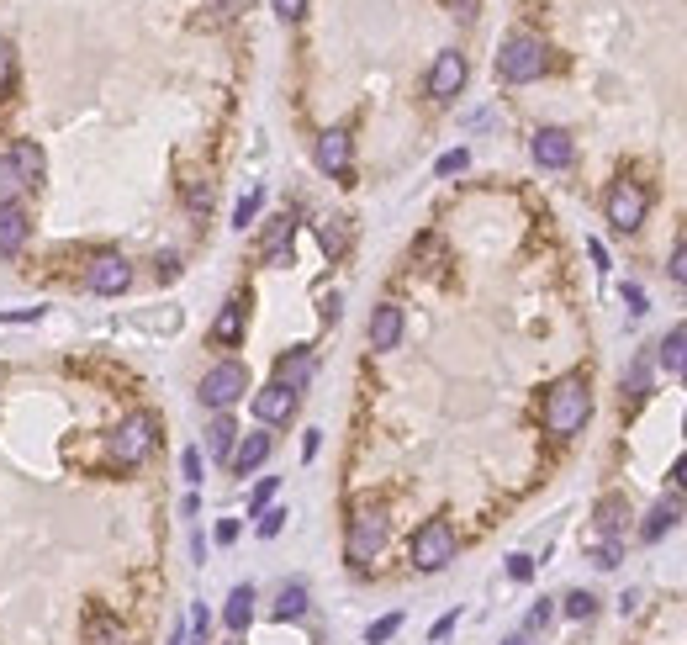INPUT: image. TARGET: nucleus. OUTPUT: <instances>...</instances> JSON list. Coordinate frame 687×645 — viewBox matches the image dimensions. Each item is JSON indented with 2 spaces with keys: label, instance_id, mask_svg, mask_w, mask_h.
<instances>
[{
  "label": "nucleus",
  "instance_id": "10",
  "mask_svg": "<svg viewBox=\"0 0 687 645\" xmlns=\"http://www.w3.org/2000/svg\"><path fill=\"white\" fill-rule=\"evenodd\" d=\"M312 376H318V355H312L307 344H291L286 355H275V376H270V381H281L286 392L302 397L307 386H312Z\"/></svg>",
  "mask_w": 687,
  "mask_h": 645
},
{
  "label": "nucleus",
  "instance_id": "23",
  "mask_svg": "<svg viewBox=\"0 0 687 645\" xmlns=\"http://www.w3.org/2000/svg\"><path fill=\"white\" fill-rule=\"evenodd\" d=\"M249 619H254V587H249V582H238L233 593H228V608H222V624H228L233 635H244V630H249Z\"/></svg>",
  "mask_w": 687,
  "mask_h": 645
},
{
  "label": "nucleus",
  "instance_id": "31",
  "mask_svg": "<svg viewBox=\"0 0 687 645\" xmlns=\"http://www.w3.org/2000/svg\"><path fill=\"white\" fill-rule=\"evenodd\" d=\"M259 207H265V191L254 186V191H249V196H244V201H238V207H233V228H249L254 217H259Z\"/></svg>",
  "mask_w": 687,
  "mask_h": 645
},
{
  "label": "nucleus",
  "instance_id": "33",
  "mask_svg": "<svg viewBox=\"0 0 687 645\" xmlns=\"http://www.w3.org/2000/svg\"><path fill=\"white\" fill-rule=\"evenodd\" d=\"M397 630H402V614H381V619L365 630V645H386V640H392Z\"/></svg>",
  "mask_w": 687,
  "mask_h": 645
},
{
  "label": "nucleus",
  "instance_id": "8",
  "mask_svg": "<svg viewBox=\"0 0 687 645\" xmlns=\"http://www.w3.org/2000/svg\"><path fill=\"white\" fill-rule=\"evenodd\" d=\"M85 286L96 291V297H122V291L133 286V265H127L122 254H96V260L85 265Z\"/></svg>",
  "mask_w": 687,
  "mask_h": 645
},
{
  "label": "nucleus",
  "instance_id": "35",
  "mask_svg": "<svg viewBox=\"0 0 687 645\" xmlns=\"http://www.w3.org/2000/svg\"><path fill=\"white\" fill-rule=\"evenodd\" d=\"M275 487H281V476H265V482H259V487L249 492V513H254V519H259V513H265V503L275 497Z\"/></svg>",
  "mask_w": 687,
  "mask_h": 645
},
{
  "label": "nucleus",
  "instance_id": "24",
  "mask_svg": "<svg viewBox=\"0 0 687 645\" xmlns=\"http://www.w3.org/2000/svg\"><path fill=\"white\" fill-rule=\"evenodd\" d=\"M233 450H238V423H233V413H217L212 429H207V455L212 460H233Z\"/></svg>",
  "mask_w": 687,
  "mask_h": 645
},
{
  "label": "nucleus",
  "instance_id": "18",
  "mask_svg": "<svg viewBox=\"0 0 687 645\" xmlns=\"http://www.w3.org/2000/svg\"><path fill=\"white\" fill-rule=\"evenodd\" d=\"M265 460H270V434L254 429V434H238V450H233V460H228V471H233V476H254Z\"/></svg>",
  "mask_w": 687,
  "mask_h": 645
},
{
  "label": "nucleus",
  "instance_id": "25",
  "mask_svg": "<svg viewBox=\"0 0 687 645\" xmlns=\"http://www.w3.org/2000/svg\"><path fill=\"white\" fill-rule=\"evenodd\" d=\"M349 238H355V233H349V217H323V223H318V249L328 254V260H344Z\"/></svg>",
  "mask_w": 687,
  "mask_h": 645
},
{
  "label": "nucleus",
  "instance_id": "27",
  "mask_svg": "<svg viewBox=\"0 0 687 645\" xmlns=\"http://www.w3.org/2000/svg\"><path fill=\"white\" fill-rule=\"evenodd\" d=\"M16 164H22V175H27V186H43V149H37L32 138H22V143H11L6 149Z\"/></svg>",
  "mask_w": 687,
  "mask_h": 645
},
{
  "label": "nucleus",
  "instance_id": "17",
  "mask_svg": "<svg viewBox=\"0 0 687 645\" xmlns=\"http://www.w3.org/2000/svg\"><path fill=\"white\" fill-rule=\"evenodd\" d=\"M291 244H296V217H291V212L270 217L265 244H259V254H265V265H291Z\"/></svg>",
  "mask_w": 687,
  "mask_h": 645
},
{
  "label": "nucleus",
  "instance_id": "42",
  "mask_svg": "<svg viewBox=\"0 0 687 645\" xmlns=\"http://www.w3.org/2000/svg\"><path fill=\"white\" fill-rule=\"evenodd\" d=\"M180 476H185L191 492H196V482H201V450H185V455H180Z\"/></svg>",
  "mask_w": 687,
  "mask_h": 645
},
{
  "label": "nucleus",
  "instance_id": "53",
  "mask_svg": "<svg viewBox=\"0 0 687 645\" xmlns=\"http://www.w3.org/2000/svg\"><path fill=\"white\" fill-rule=\"evenodd\" d=\"M587 254H592V260H598V270H608V249L598 244V238H592V244H587Z\"/></svg>",
  "mask_w": 687,
  "mask_h": 645
},
{
  "label": "nucleus",
  "instance_id": "50",
  "mask_svg": "<svg viewBox=\"0 0 687 645\" xmlns=\"http://www.w3.org/2000/svg\"><path fill=\"white\" fill-rule=\"evenodd\" d=\"M450 11L460 16V22H471V16H476V0H450Z\"/></svg>",
  "mask_w": 687,
  "mask_h": 645
},
{
  "label": "nucleus",
  "instance_id": "51",
  "mask_svg": "<svg viewBox=\"0 0 687 645\" xmlns=\"http://www.w3.org/2000/svg\"><path fill=\"white\" fill-rule=\"evenodd\" d=\"M159 275H164V281H175V275H180V260H175V254H164V260H159Z\"/></svg>",
  "mask_w": 687,
  "mask_h": 645
},
{
  "label": "nucleus",
  "instance_id": "9",
  "mask_svg": "<svg viewBox=\"0 0 687 645\" xmlns=\"http://www.w3.org/2000/svg\"><path fill=\"white\" fill-rule=\"evenodd\" d=\"M466 75H471V69H466V53H460V48H444L423 85H429L434 101H450V96H460V90H466Z\"/></svg>",
  "mask_w": 687,
  "mask_h": 645
},
{
  "label": "nucleus",
  "instance_id": "12",
  "mask_svg": "<svg viewBox=\"0 0 687 645\" xmlns=\"http://www.w3.org/2000/svg\"><path fill=\"white\" fill-rule=\"evenodd\" d=\"M349 154H355L349 127H328V133H318V170H323V175L349 180Z\"/></svg>",
  "mask_w": 687,
  "mask_h": 645
},
{
  "label": "nucleus",
  "instance_id": "22",
  "mask_svg": "<svg viewBox=\"0 0 687 645\" xmlns=\"http://www.w3.org/2000/svg\"><path fill=\"white\" fill-rule=\"evenodd\" d=\"M656 360H661V371L672 376V381H687V323H677L672 334L661 339V355Z\"/></svg>",
  "mask_w": 687,
  "mask_h": 645
},
{
  "label": "nucleus",
  "instance_id": "13",
  "mask_svg": "<svg viewBox=\"0 0 687 645\" xmlns=\"http://www.w3.org/2000/svg\"><path fill=\"white\" fill-rule=\"evenodd\" d=\"M244 328H249V297L238 291V297H228V302H222V312H217L212 344L217 349H238V344H244Z\"/></svg>",
  "mask_w": 687,
  "mask_h": 645
},
{
  "label": "nucleus",
  "instance_id": "44",
  "mask_svg": "<svg viewBox=\"0 0 687 645\" xmlns=\"http://www.w3.org/2000/svg\"><path fill=\"white\" fill-rule=\"evenodd\" d=\"M185 201H191V212L201 217V212H207V207H212V186H201V180H196V186H191V191H185Z\"/></svg>",
  "mask_w": 687,
  "mask_h": 645
},
{
  "label": "nucleus",
  "instance_id": "21",
  "mask_svg": "<svg viewBox=\"0 0 687 645\" xmlns=\"http://www.w3.org/2000/svg\"><path fill=\"white\" fill-rule=\"evenodd\" d=\"M677 519H682V497H661V503L645 513V524H640V540L645 545H656L666 529H677Z\"/></svg>",
  "mask_w": 687,
  "mask_h": 645
},
{
  "label": "nucleus",
  "instance_id": "32",
  "mask_svg": "<svg viewBox=\"0 0 687 645\" xmlns=\"http://www.w3.org/2000/svg\"><path fill=\"white\" fill-rule=\"evenodd\" d=\"M624 561V545L619 540H608V534H603V540L598 545H592V566H603V571H614Z\"/></svg>",
  "mask_w": 687,
  "mask_h": 645
},
{
  "label": "nucleus",
  "instance_id": "41",
  "mask_svg": "<svg viewBox=\"0 0 687 645\" xmlns=\"http://www.w3.org/2000/svg\"><path fill=\"white\" fill-rule=\"evenodd\" d=\"M466 164H471V154H466V149H450V154H444V159L434 164V170H439V175H460Z\"/></svg>",
  "mask_w": 687,
  "mask_h": 645
},
{
  "label": "nucleus",
  "instance_id": "46",
  "mask_svg": "<svg viewBox=\"0 0 687 645\" xmlns=\"http://www.w3.org/2000/svg\"><path fill=\"white\" fill-rule=\"evenodd\" d=\"M624 307L635 312V318H645V312H651V307H645V291H640V286H624Z\"/></svg>",
  "mask_w": 687,
  "mask_h": 645
},
{
  "label": "nucleus",
  "instance_id": "14",
  "mask_svg": "<svg viewBox=\"0 0 687 645\" xmlns=\"http://www.w3.org/2000/svg\"><path fill=\"white\" fill-rule=\"evenodd\" d=\"M27 238H32V217L22 201H0V254H22L27 249Z\"/></svg>",
  "mask_w": 687,
  "mask_h": 645
},
{
  "label": "nucleus",
  "instance_id": "47",
  "mask_svg": "<svg viewBox=\"0 0 687 645\" xmlns=\"http://www.w3.org/2000/svg\"><path fill=\"white\" fill-rule=\"evenodd\" d=\"M238 534H244V524H238V519H222V524H217V545H233Z\"/></svg>",
  "mask_w": 687,
  "mask_h": 645
},
{
  "label": "nucleus",
  "instance_id": "43",
  "mask_svg": "<svg viewBox=\"0 0 687 645\" xmlns=\"http://www.w3.org/2000/svg\"><path fill=\"white\" fill-rule=\"evenodd\" d=\"M270 6H275V16H281V22H302L307 0H270Z\"/></svg>",
  "mask_w": 687,
  "mask_h": 645
},
{
  "label": "nucleus",
  "instance_id": "19",
  "mask_svg": "<svg viewBox=\"0 0 687 645\" xmlns=\"http://www.w3.org/2000/svg\"><path fill=\"white\" fill-rule=\"evenodd\" d=\"M402 307L397 302H381L376 312H370V349H397L402 344Z\"/></svg>",
  "mask_w": 687,
  "mask_h": 645
},
{
  "label": "nucleus",
  "instance_id": "4",
  "mask_svg": "<svg viewBox=\"0 0 687 645\" xmlns=\"http://www.w3.org/2000/svg\"><path fill=\"white\" fill-rule=\"evenodd\" d=\"M386 508L381 503H360L355 513H349V534H344V556L349 566H370L381 556V545H386Z\"/></svg>",
  "mask_w": 687,
  "mask_h": 645
},
{
  "label": "nucleus",
  "instance_id": "48",
  "mask_svg": "<svg viewBox=\"0 0 687 645\" xmlns=\"http://www.w3.org/2000/svg\"><path fill=\"white\" fill-rule=\"evenodd\" d=\"M323 318L339 323V291H323Z\"/></svg>",
  "mask_w": 687,
  "mask_h": 645
},
{
  "label": "nucleus",
  "instance_id": "39",
  "mask_svg": "<svg viewBox=\"0 0 687 645\" xmlns=\"http://www.w3.org/2000/svg\"><path fill=\"white\" fill-rule=\"evenodd\" d=\"M550 619H555V603H550V598H545V603H534V608H529V624H524V635H534V630H545Z\"/></svg>",
  "mask_w": 687,
  "mask_h": 645
},
{
  "label": "nucleus",
  "instance_id": "34",
  "mask_svg": "<svg viewBox=\"0 0 687 645\" xmlns=\"http://www.w3.org/2000/svg\"><path fill=\"white\" fill-rule=\"evenodd\" d=\"M286 519H291L286 508H265V513H259V540H275V534L286 529Z\"/></svg>",
  "mask_w": 687,
  "mask_h": 645
},
{
  "label": "nucleus",
  "instance_id": "30",
  "mask_svg": "<svg viewBox=\"0 0 687 645\" xmlns=\"http://www.w3.org/2000/svg\"><path fill=\"white\" fill-rule=\"evenodd\" d=\"M561 614H566V619H592V614H598V593H587V587L566 593V598H561Z\"/></svg>",
  "mask_w": 687,
  "mask_h": 645
},
{
  "label": "nucleus",
  "instance_id": "15",
  "mask_svg": "<svg viewBox=\"0 0 687 645\" xmlns=\"http://www.w3.org/2000/svg\"><path fill=\"white\" fill-rule=\"evenodd\" d=\"M296 392H286L281 381H270L265 392H254V418L265 423V429H275V423H291V413H296Z\"/></svg>",
  "mask_w": 687,
  "mask_h": 645
},
{
  "label": "nucleus",
  "instance_id": "28",
  "mask_svg": "<svg viewBox=\"0 0 687 645\" xmlns=\"http://www.w3.org/2000/svg\"><path fill=\"white\" fill-rule=\"evenodd\" d=\"M22 191H27L22 164H16L11 154H0V201H22Z\"/></svg>",
  "mask_w": 687,
  "mask_h": 645
},
{
  "label": "nucleus",
  "instance_id": "52",
  "mask_svg": "<svg viewBox=\"0 0 687 645\" xmlns=\"http://www.w3.org/2000/svg\"><path fill=\"white\" fill-rule=\"evenodd\" d=\"M318 445H323V434H318V429H307V439H302V455L312 460V455H318Z\"/></svg>",
  "mask_w": 687,
  "mask_h": 645
},
{
  "label": "nucleus",
  "instance_id": "49",
  "mask_svg": "<svg viewBox=\"0 0 687 645\" xmlns=\"http://www.w3.org/2000/svg\"><path fill=\"white\" fill-rule=\"evenodd\" d=\"M672 482H677V492H687V455L672 460Z\"/></svg>",
  "mask_w": 687,
  "mask_h": 645
},
{
  "label": "nucleus",
  "instance_id": "37",
  "mask_svg": "<svg viewBox=\"0 0 687 645\" xmlns=\"http://www.w3.org/2000/svg\"><path fill=\"white\" fill-rule=\"evenodd\" d=\"M11 80H16V53H11L6 38H0V96L11 90Z\"/></svg>",
  "mask_w": 687,
  "mask_h": 645
},
{
  "label": "nucleus",
  "instance_id": "57",
  "mask_svg": "<svg viewBox=\"0 0 687 645\" xmlns=\"http://www.w3.org/2000/svg\"><path fill=\"white\" fill-rule=\"evenodd\" d=\"M233 645H238V640H233Z\"/></svg>",
  "mask_w": 687,
  "mask_h": 645
},
{
  "label": "nucleus",
  "instance_id": "6",
  "mask_svg": "<svg viewBox=\"0 0 687 645\" xmlns=\"http://www.w3.org/2000/svg\"><path fill=\"white\" fill-rule=\"evenodd\" d=\"M407 556H413L418 571H444V566H450L455 561V529H450V519H423L413 529Z\"/></svg>",
  "mask_w": 687,
  "mask_h": 645
},
{
  "label": "nucleus",
  "instance_id": "38",
  "mask_svg": "<svg viewBox=\"0 0 687 645\" xmlns=\"http://www.w3.org/2000/svg\"><path fill=\"white\" fill-rule=\"evenodd\" d=\"M666 275H672L677 286H687V238H682V244L672 249V260H666Z\"/></svg>",
  "mask_w": 687,
  "mask_h": 645
},
{
  "label": "nucleus",
  "instance_id": "2",
  "mask_svg": "<svg viewBox=\"0 0 687 645\" xmlns=\"http://www.w3.org/2000/svg\"><path fill=\"white\" fill-rule=\"evenodd\" d=\"M154 445H159L154 413H127L117 429L106 434V460H111L117 471H133V466H143V460L154 455Z\"/></svg>",
  "mask_w": 687,
  "mask_h": 645
},
{
  "label": "nucleus",
  "instance_id": "45",
  "mask_svg": "<svg viewBox=\"0 0 687 645\" xmlns=\"http://www.w3.org/2000/svg\"><path fill=\"white\" fill-rule=\"evenodd\" d=\"M508 577L513 582H529L534 577V556H508Z\"/></svg>",
  "mask_w": 687,
  "mask_h": 645
},
{
  "label": "nucleus",
  "instance_id": "11",
  "mask_svg": "<svg viewBox=\"0 0 687 645\" xmlns=\"http://www.w3.org/2000/svg\"><path fill=\"white\" fill-rule=\"evenodd\" d=\"M529 154H534V164H540V170H566V164L577 159V143H571L566 127H540V133H534V143H529Z\"/></svg>",
  "mask_w": 687,
  "mask_h": 645
},
{
  "label": "nucleus",
  "instance_id": "3",
  "mask_svg": "<svg viewBox=\"0 0 687 645\" xmlns=\"http://www.w3.org/2000/svg\"><path fill=\"white\" fill-rule=\"evenodd\" d=\"M545 69H550V48H545V38H534V32H513L503 43V53H497V75L508 85H529V80H540Z\"/></svg>",
  "mask_w": 687,
  "mask_h": 645
},
{
  "label": "nucleus",
  "instance_id": "56",
  "mask_svg": "<svg viewBox=\"0 0 687 645\" xmlns=\"http://www.w3.org/2000/svg\"><path fill=\"white\" fill-rule=\"evenodd\" d=\"M682 434H687V418H682Z\"/></svg>",
  "mask_w": 687,
  "mask_h": 645
},
{
  "label": "nucleus",
  "instance_id": "1",
  "mask_svg": "<svg viewBox=\"0 0 687 645\" xmlns=\"http://www.w3.org/2000/svg\"><path fill=\"white\" fill-rule=\"evenodd\" d=\"M540 418H545V429H550L555 439L582 434L587 418H592V386H587V376L571 371V376H561V381H550V386H545Z\"/></svg>",
  "mask_w": 687,
  "mask_h": 645
},
{
  "label": "nucleus",
  "instance_id": "29",
  "mask_svg": "<svg viewBox=\"0 0 687 645\" xmlns=\"http://www.w3.org/2000/svg\"><path fill=\"white\" fill-rule=\"evenodd\" d=\"M645 392H651V355H640L635 365H629V376H624V402H629V397L640 402Z\"/></svg>",
  "mask_w": 687,
  "mask_h": 645
},
{
  "label": "nucleus",
  "instance_id": "20",
  "mask_svg": "<svg viewBox=\"0 0 687 645\" xmlns=\"http://www.w3.org/2000/svg\"><path fill=\"white\" fill-rule=\"evenodd\" d=\"M592 519H598V534H608V540H619V534L629 529V497H624V492H608V497H598Z\"/></svg>",
  "mask_w": 687,
  "mask_h": 645
},
{
  "label": "nucleus",
  "instance_id": "16",
  "mask_svg": "<svg viewBox=\"0 0 687 645\" xmlns=\"http://www.w3.org/2000/svg\"><path fill=\"white\" fill-rule=\"evenodd\" d=\"M80 635H85V645H127L122 619L111 614V608H101V603H90V608H85V624H80Z\"/></svg>",
  "mask_w": 687,
  "mask_h": 645
},
{
  "label": "nucleus",
  "instance_id": "7",
  "mask_svg": "<svg viewBox=\"0 0 687 645\" xmlns=\"http://www.w3.org/2000/svg\"><path fill=\"white\" fill-rule=\"evenodd\" d=\"M603 212H608V223H614V233H635L645 223V212H651V191H645L640 180L619 175L603 196Z\"/></svg>",
  "mask_w": 687,
  "mask_h": 645
},
{
  "label": "nucleus",
  "instance_id": "26",
  "mask_svg": "<svg viewBox=\"0 0 687 645\" xmlns=\"http://www.w3.org/2000/svg\"><path fill=\"white\" fill-rule=\"evenodd\" d=\"M302 614H307V587H302V582H286L281 593H275V608H270V619L291 624V619H302Z\"/></svg>",
  "mask_w": 687,
  "mask_h": 645
},
{
  "label": "nucleus",
  "instance_id": "55",
  "mask_svg": "<svg viewBox=\"0 0 687 645\" xmlns=\"http://www.w3.org/2000/svg\"><path fill=\"white\" fill-rule=\"evenodd\" d=\"M503 645H529V635H524V630H518V635H508Z\"/></svg>",
  "mask_w": 687,
  "mask_h": 645
},
{
  "label": "nucleus",
  "instance_id": "36",
  "mask_svg": "<svg viewBox=\"0 0 687 645\" xmlns=\"http://www.w3.org/2000/svg\"><path fill=\"white\" fill-rule=\"evenodd\" d=\"M207 630H212L207 603H191V645H207Z\"/></svg>",
  "mask_w": 687,
  "mask_h": 645
},
{
  "label": "nucleus",
  "instance_id": "5",
  "mask_svg": "<svg viewBox=\"0 0 687 645\" xmlns=\"http://www.w3.org/2000/svg\"><path fill=\"white\" fill-rule=\"evenodd\" d=\"M249 392V371H244V360H217L207 376H201L196 386V397H201V408H212V413H233V402Z\"/></svg>",
  "mask_w": 687,
  "mask_h": 645
},
{
  "label": "nucleus",
  "instance_id": "54",
  "mask_svg": "<svg viewBox=\"0 0 687 645\" xmlns=\"http://www.w3.org/2000/svg\"><path fill=\"white\" fill-rule=\"evenodd\" d=\"M170 645H185V624H175V630H170Z\"/></svg>",
  "mask_w": 687,
  "mask_h": 645
},
{
  "label": "nucleus",
  "instance_id": "40",
  "mask_svg": "<svg viewBox=\"0 0 687 645\" xmlns=\"http://www.w3.org/2000/svg\"><path fill=\"white\" fill-rule=\"evenodd\" d=\"M249 0H207V11H212V22H233L238 11H244Z\"/></svg>",
  "mask_w": 687,
  "mask_h": 645
}]
</instances>
